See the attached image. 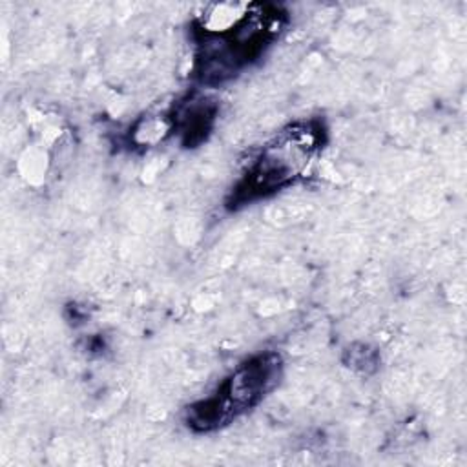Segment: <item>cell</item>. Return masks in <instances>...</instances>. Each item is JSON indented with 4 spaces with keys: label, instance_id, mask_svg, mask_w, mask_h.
Returning <instances> with one entry per match:
<instances>
[{
    "label": "cell",
    "instance_id": "obj_1",
    "mask_svg": "<svg viewBox=\"0 0 467 467\" xmlns=\"http://www.w3.org/2000/svg\"><path fill=\"white\" fill-rule=\"evenodd\" d=\"M323 144L317 122H297L279 131L254 161L235 190V202H246L285 188L303 177Z\"/></svg>",
    "mask_w": 467,
    "mask_h": 467
},
{
    "label": "cell",
    "instance_id": "obj_2",
    "mask_svg": "<svg viewBox=\"0 0 467 467\" xmlns=\"http://www.w3.org/2000/svg\"><path fill=\"white\" fill-rule=\"evenodd\" d=\"M279 376V358L275 354L257 356L241 365L212 398L190 409L192 427L208 431L228 423L239 412L257 403Z\"/></svg>",
    "mask_w": 467,
    "mask_h": 467
}]
</instances>
